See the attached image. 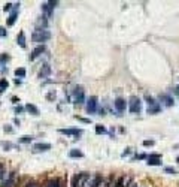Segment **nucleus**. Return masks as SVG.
Listing matches in <instances>:
<instances>
[{
    "mask_svg": "<svg viewBox=\"0 0 179 187\" xmlns=\"http://www.w3.org/2000/svg\"><path fill=\"white\" fill-rule=\"evenodd\" d=\"M91 186V177L87 172H81L73 178V187H90Z\"/></svg>",
    "mask_w": 179,
    "mask_h": 187,
    "instance_id": "obj_1",
    "label": "nucleus"
},
{
    "mask_svg": "<svg viewBox=\"0 0 179 187\" xmlns=\"http://www.w3.org/2000/svg\"><path fill=\"white\" fill-rule=\"evenodd\" d=\"M49 38H51V33L48 30H34V33L32 35V41L39 45H43V42L49 41Z\"/></svg>",
    "mask_w": 179,
    "mask_h": 187,
    "instance_id": "obj_2",
    "label": "nucleus"
},
{
    "mask_svg": "<svg viewBox=\"0 0 179 187\" xmlns=\"http://www.w3.org/2000/svg\"><path fill=\"white\" fill-rule=\"evenodd\" d=\"M128 109L131 114H139L142 111V102L137 96H131L128 99Z\"/></svg>",
    "mask_w": 179,
    "mask_h": 187,
    "instance_id": "obj_3",
    "label": "nucleus"
},
{
    "mask_svg": "<svg viewBox=\"0 0 179 187\" xmlns=\"http://www.w3.org/2000/svg\"><path fill=\"white\" fill-rule=\"evenodd\" d=\"M90 187H111V183L108 178H105L102 175H96L91 178V186Z\"/></svg>",
    "mask_w": 179,
    "mask_h": 187,
    "instance_id": "obj_4",
    "label": "nucleus"
},
{
    "mask_svg": "<svg viewBox=\"0 0 179 187\" xmlns=\"http://www.w3.org/2000/svg\"><path fill=\"white\" fill-rule=\"evenodd\" d=\"M145 101H146V103H148V114H157V112H160V108H161V106H160L158 102H155L154 98L146 96Z\"/></svg>",
    "mask_w": 179,
    "mask_h": 187,
    "instance_id": "obj_5",
    "label": "nucleus"
},
{
    "mask_svg": "<svg viewBox=\"0 0 179 187\" xmlns=\"http://www.w3.org/2000/svg\"><path fill=\"white\" fill-rule=\"evenodd\" d=\"M73 99H75V103L78 105H82L84 101H85V93H84V88L82 87H76L75 91H73Z\"/></svg>",
    "mask_w": 179,
    "mask_h": 187,
    "instance_id": "obj_6",
    "label": "nucleus"
},
{
    "mask_svg": "<svg viewBox=\"0 0 179 187\" xmlns=\"http://www.w3.org/2000/svg\"><path fill=\"white\" fill-rule=\"evenodd\" d=\"M87 111L90 114H94L97 111V98L96 96H91L87 101Z\"/></svg>",
    "mask_w": 179,
    "mask_h": 187,
    "instance_id": "obj_7",
    "label": "nucleus"
},
{
    "mask_svg": "<svg viewBox=\"0 0 179 187\" xmlns=\"http://www.w3.org/2000/svg\"><path fill=\"white\" fill-rule=\"evenodd\" d=\"M55 6H57V2H45V3H42V12H43L46 17H49Z\"/></svg>",
    "mask_w": 179,
    "mask_h": 187,
    "instance_id": "obj_8",
    "label": "nucleus"
},
{
    "mask_svg": "<svg viewBox=\"0 0 179 187\" xmlns=\"http://www.w3.org/2000/svg\"><path fill=\"white\" fill-rule=\"evenodd\" d=\"M146 163L149 166H160L161 165V156L160 154H149L146 159Z\"/></svg>",
    "mask_w": 179,
    "mask_h": 187,
    "instance_id": "obj_9",
    "label": "nucleus"
},
{
    "mask_svg": "<svg viewBox=\"0 0 179 187\" xmlns=\"http://www.w3.org/2000/svg\"><path fill=\"white\" fill-rule=\"evenodd\" d=\"M114 105H115V108H117L118 112H124L125 108H127V102H125V99H123V98H117L115 102H114Z\"/></svg>",
    "mask_w": 179,
    "mask_h": 187,
    "instance_id": "obj_10",
    "label": "nucleus"
},
{
    "mask_svg": "<svg viewBox=\"0 0 179 187\" xmlns=\"http://www.w3.org/2000/svg\"><path fill=\"white\" fill-rule=\"evenodd\" d=\"M48 150H51V144H46V142H39L33 145V153H40V151H48Z\"/></svg>",
    "mask_w": 179,
    "mask_h": 187,
    "instance_id": "obj_11",
    "label": "nucleus"
},
{
    "mask_svg": "<svg viewBox=\"0 0 179 187\" xmlns=\"http://www.w3.org/2000/svg\"><path fill=\"white\" fill-rule=\"evenodd\" d=\"M45 52V45H37L33 51H32V55H30V60H34V58H37L39 55H42Z\"/></svg>",
    "mask_w": 179,
    "mask_h": 187,
    "instance_id": "obj_12",
    "label": "nucleus"
},
{
    "mask_svg": "<svg viewBox=\"0 0 179 187\" xmlns=\"http://www.w3.org/2000/svg\"><path fill=\"white\" fill-rule=\"evenodd\" d=\"M160 102H161V105H164V106H173V98H170L169 95H160Z\"/></svg>",
    "mask_w": 179,
    "mask_h": 187,
    "instance_id": "obj_13",
    "label": "nucleus"
},
{
    "mask_svg": "<svg viewBox=\"0 0 179 187\" xmlns=\"http://www.w3.org/2000/svg\"><path fill=\"white\" fill-rule=\"evenodd\" d=\"M18 6H20V5H15V6H14V9H12L9 18H8V26H14V23H15V20H17V15H18Z\"/></svg>",
    "mask_w": 179,
    "mask_h": 187,
    "instance_id": "obj_14",
    "label": "nucleus"
},
{
    "mask_svg": "<svg viewBox=\"0 0 179 187\" xmlns=\"http://www.w3.org/2000/svg\"><path fill=\"white\" fill-rule=\"evenodd\" d=\"M60 133H63V135H75V136H78V135H82V129H61Z\"/></svg>",
    "mask_w": 179,
    "mask_h": 187,
    "instance_id": "obj_15",
    "label": "nucleus"
},
{
    "mask_svg": "<svg viewBox=\"0 0 179 187\" xmlns=\"http://www.w3.org/2000/svg\"><path fill=\"white\" fill-rule=\"evenodd\" d=\"M49 73H51V66H49V64H45V66H42V69H40V72H39V78H48Z\"/></svg>",
    "mask_w": 179,
    "mask_h": 187,
    "instance_id": "obj_16",
    "label": "nucleus"
},
{
    "mask_svg": "<svg viewBox=\"0 0 179 187\" xmlns=\"http://www.w3.org/2000/svg\"><path fill=\"white\" fill-rule=\"evenodd\" d=\"M130 181V178H125V177H120L117 180V183L114 184V187H127V183Z\"/></svg>",
    "mask_w": 179,
    "mask_h": 187,
    "instance_id": "obj_17",
    "label": "nucleus"
},
{
    "mask_svg": "<svg viewBox=\"0 0 179 187\" xmlns=\"http://www.w3.org/2000/svg\"><path fill=\"white\" fill-rule=\"evenodd\" d=\"M17 42H18V45H20L21 48H26V35H24V32H21V33L18 35Z\"/></svg>",
    "mask_w": 179,
    "mask_h": 187,
    "instance_id": "obj_18",
    "label": "nucleus"
},
{
    "mask_svg": "<svg viewBox=\"0 0 179 187\" xmlns=\"http://www.w3.org/2000/svg\"><path fill=\"white\" fill-rule=\"evenodd\" d=\"M26 109H27L30 114H33V115H39V109H37L34 105H32V103H27V105H26Z\"/></svg>",
    "mask_w": 179,
    "mask_h": 187,
    "instance_id": "obj_19",
    "label": "nucleus"
},
{
    "mask_svg": "<svg viewBox=\"0 0 179 187\" xmlns=\"http://www.w3.org/2000/svg\"><path fill=\"white\" fill-rule=\"evenodd\" d=\"M45 187H60V181H58L57 178H51V180L46 181Z\"/></svg>",
    "mask_w": 179,
    "mask_h": 187,
    "instance_id": "obj_20",
    "label": "nucleus"
},
{
    "mask_svg": "<svg viewBox=\"0 0 179 187\" xmlns=\"http://www.w3.org/2000/svg\"><path fill=\"white\" fill-rule=\"evenodd\" d=\"M36 30H46V20H39L36 23Z\"/></svg>",
    "mask_w": 179,
    "mask_h": 187,
    "instance_id": "obj_21",
    "label": "nucleus"
},
{
    "mask_svg": "<svg viewBox=\"0 0 179 187\" xmlns=\"http://www.w3.org/2000/svg\"><path fill=\"white\" fill-rule=\"evenodd\" d=\"M8 85H9V82L6 81V79H0V95L8 88Z\"/></svg>",
    "mask_w": 179,
    "mask_h": 187,
    "instance_id": "obj_22",
    "label": "nucleus"
},
{
    "mask_svg": "<svg viewBox=\"0 0 179 187\" xmlns=\"http://www.w3.org/2000/svg\"><path fill=\"white\" fill-rule=\"evenodd\" d=\"M69 156H70V157H82L84 154H82V151H79V150H72V151L69 153Z\"/></svg>",
    "mask_w": 179,
    "mask_h": 187,
    "instance_id": "obj_23",
    "label": "nucleus"
},
{
    "mask_svg": "<svg viewBox=\"0 0 179 187\" xmlns=\"http://www.w3.org/2000/svg\"><path fill=\"white\" fill-rule=\"evenodd\" d=\"M2 187H14V175H11V178L8 181H5L2 184Z\"/></svg>",
    "mask_w": 179,
    "mask_h": 187,
    "instance_id": "obj_24",
    "label": "nucleus"
},
{
    "mask_svg": "<svg viewBox=\"0 0 179 187\" xmlns=\"http://www.w3.org/2000/svg\"><path fill=\"white\" fill-rule=\"evenodd\" d=\"M11 60V57L8 55V54H2L0 55V64H5V63H8Z\"/></svg>",
    "mask_w": 179,
    "mask_h": 187,
    "instance_id": "obj_25",
    "label": "nucleus"
},
{
    "mask_svg": "<svg viewBox=\"0 0 179 187\" xmlns=\"http://www.w3.org/2000/svg\"><path fill=\"white\" fill-rule=\"evenodd\" d=\"M15 75H17V76H20V78H24V76H26V69H24V67L17 69V70H15Z\"/></svg>",
    "mask_w": 179,
    "mask_h": 187,
    "instance_id": "obj_26",
    "label": "nucleus"
},
{
    "mask_svg": "<svg viewBox=\"0 0 179 187\" xmlns=\"http://www.w3.org/2000/svg\"><path fill=\"white\" fill-rule=\"evenodd\" d=\"M32 139H33V136H29V135H24V136H21L20 142H21V144H27V142H32Z\"/></svg>",
    "mask_w": 179,
    "mask_h": 187,
    "instance_id": "obj_27",
    "label": "nucleus"
},
{
    "mask_svg": "<svg viewBox=\"0 0 179 187\" xmlns=\"http://www.w3.org/2000/svg\"><path fill=\"white\" fill-rule=\"evenodd\" d=\"M0 145H2L5 150H9V148H14V147H15V145L11 144V142H0Z\"/></svg>",
    "mask_w": 179,
    "mask_h": 187,
    "instance_id": "obj_28",
    "label": "nucleus"
},
{
    "mask_svg": "<svg viewBox=\"0 0 179 187\" xmlns=\"http://www.w3.org/2000/svg\"><path fill=\"white\" fill-rule=\"evenodd\" d=\"M96 133H106V129L103 127V126H96Z\"/></svg>",
    "mask_w": 179,
    "mask_h": 187,
    "instance_id": "obj_29",
    "label": "nucleus"
},
{
    "mask_svg": "<svg viewBox=\"0 0 179 187\" xmlns=\"http://www.w3.org/2000/svg\"><path fill=\"white\" fill-rule=\"evenodd\" d=\"M24 187H40V186H39L36 181H29V183H27Z\"/></svg>",
    "mask_w": 179,
    "mask_h": 187,
    "instance_id": "obj_30",
    "label": "nucleus"
},
{
    "mask_svg": "<svg viewBox=\"0 0 179 187\" xmlns=\"http://www.w3.org/2000/svg\"><path fill=\"white\" fill-rule=\"evenodd\" d=\"M5 174H6V169H5V166H3L2 163H0V178H3Z\"/></svg>",
    "mask_w": 179,
    "mask_h": 187,
    "instance_id": "obj_31",
    "label": "nucleus"
},
{
    "mask_svg": "<svg viewBox=\"0 0 179 187\" xmlns=\"http://www.w3.org/2000/svg\"><path fill=\"white\" fill-rule=\"evenodd\" d=\"M6 36V30L3 27H0V38H5Z\"/></svg>",
    "mask_w": 179,
    "mask_h": 187,
    "instance_id": "obj_32",
    "label": "nucleus"
},
{
    "mask_svg": "<svg viewBox=\"0 0 179 187\" xmlns=\"http://www.w3.org/2000/svg\"><path fill=\"white\" fill-rule=\"evenodd\" d=\"M3 9H5V11H11V9H12V3H6Z\"/></svg>",
    "mask_w": 179,
    "mask_h": 187,
    "instance_id": "obj_33",
    "label": "nucleus"
},
{
    "mask_svg": "<svg viewBox=\"0 0 179 187\" xmlns=\"http://www.w3.org/2000/svg\"><path fill=\"white\" fill-rule=\"evenodd\" d=\"M166 172H169V174H176V169H173V168H166Z\"/></svg>",
    "mask_w": 179,
    "mask_h": 187,
    "instance_id": "obj_34",
    "label": "nucleus"
},
{
    "mask_svg": "<svg viewBox=\"0 0 179 187\" xmlns=\"http://www.w3.org/2000/svg\"><path fill=\"white\" fill-rule=\"evenodd\" d=\"M143 145L148 147V145H154V141H143Z\"/></svg>",
    "mask_w": 179,
    "mask_h": 187,
    "instance_id": "obj_35",
    "label": "nucleus"
},
{
    "mask_svg": "<svg viewBox=\"0 0 179 187\" xmlns=\"http://www.w3.org/2000/svg\"><path fill=\"white\" fill-rule=\"evenodd\" d=\"M48 99H55V93H49V95H48Z\"/></svg>",
    "mask_w": 179,
    "mask_h": 187,
    "instance_id": "obj_36",
    "label": "nucleus"
},
{
    "mask_svg": "<svg viewBox=\"0 0 179 187\" xmlns=\"http://www.w3.org/2000/svg\"><path fill=\"white\" fill-rule=\"evenodd\" d=\"M5 132H8V133H11V132H12V129H11L9 126H5Z\"/></svg>",
    "mask_w": 179,
    "mask_h": 187,
    "instance_id": "obj_37",
    "label": "nucleus"
},
{
    "mask_svg": "<svg viewBox=\"0 0 179 187\" xmlns=\"http://www.w3.org/2000/svg\"><path fill=\"white\" fill-rule=\"evenodd\" d=\"M175 95H176V96H179V85L175 88Z\"/></svg>",
    "mask_w": 179,
    "mask_h": 187,
    "instance_id": "obj_38",
    "label": "nucleus"
},
{
    "mask_svg": "<svg viewBox=\"0 0 179 187\" xmlns=\"http://www.w3.org/2000/svg\"><path fill=\"white\" fill-rule=\"evenodd\" d=\"M21 111H23L21 106H17V108H15V112H21Z\"/></svg>",
    "mask_w": 179,
    "mask_h": 187,
    "instance_id": "obj_39",
    "label": "nucleus"
},
{
    "mask_svg": "<svg viewBox=\"0 0 179 187\" xmlns=\"http://www.w3.org/2000/svg\"><path fill=\"white\" fill-rule=\"evenodd\" d=\"M127 187H137V184H136V183H131V184H128Z\"/></svg>",
    "mask_w": 179,
    "mask_h": 187,
    "instance_id": "obj_40",
    "label": "nucleus"
}]
</instances>
